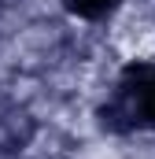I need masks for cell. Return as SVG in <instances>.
<instances>
[{
  "label": "cell",
  "mask_w": 155,
  "mask_h": 159,
  "mask_svg": "<svg viewBox=\"0 0 155 159\" xmlns=\"http://www.w3.org/2000/svg\"><path fill=\"white\" fill-rule=\"evenodd\" d=\"M115 4L118 0H70V7H74L78 15H85V19H100V15H107Z\"/></svg>",
  "instance_id": "2"
},
{
  "label": "cell",
  "mask_w": 155,
  "mask_h": 159,
  "mask_svg": "<svg viewBox=\"0 0 155 159\" xmlns=\"http://www.w3.org/2000/svg\"><path fill=\"white\" fill-rule=\"evenodd\" d=\"M122 104L129 111V119L140 126H155V67L140 63L133 67L122 81Z\"/></svg>",
  "instance_id": "1"
}]
</instances>
